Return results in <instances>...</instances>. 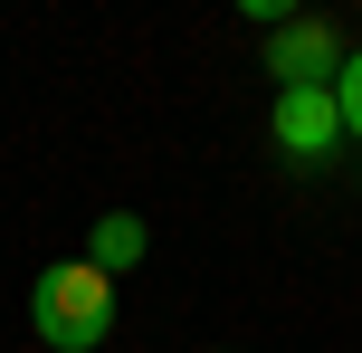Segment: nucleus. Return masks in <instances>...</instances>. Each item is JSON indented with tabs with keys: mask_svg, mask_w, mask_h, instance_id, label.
Listing matches in <instances>:
<instances>
[{
	"mask_svg": "<svg viewBox=\"0 0 362 353\" xmlns=\"http://www.w3.org/2000/svg\"><path fill=\"white\" fill-rule=\"evenodd\" d=\"M29 325H38V344H48V353H95V344L115 335V277H95L86 258L38 267V287H29Z\"/></svg>",
	"mask_w": 362,
	"mask_h": 353,
	"instance_id": "f257e3e1",
	"label": "nucleus"
},
{
	"mask_svg": "<svg viewBox=\"0 0 362 353\" xmlns=\"http://www.w3.org/2000/svg\"><path fill=\"white\" fill-rule=\"evenodd\" d=\"M344 29L334 19H286V29H267V76H276V96H296V86H334L344 76Z\"/></svg>",
	"mask_w": 362,
	"mask_h": 353,
	"instance_id": "f03ea898",
	"label": "nucleus"
},
{
	"mask_svg": "<svg viewBox=\"0 0 362 353\" xmlns=\"http://www.w3.org/2000/svg\"><path fill=\"white\" fill-rule=\"evenodd\" d=\"M276 153H286L296 172H315V163H334V144H344V105H334V86H296V96H276Z\"/></svg>",
	"mask_w": 362,
	"mask_h": 353,
	"instance_id": "7ed1b4c3",
	"label": "nucleus"
},
{
	"mask_svg": "<svg viewBox=\"0 0 362 353\" xmlns=\"http://www.w3.org/2000/svg\"><path fill=\"white\" fill-rule=\"evenodd\" d=\"M144 248H153L144 210H105V220L86 229V267H95V277H124V267H144Z\"/></svg>",
	"mask_w": 362,
	"mask_h": 353,
	"instance_id": "20e7f679",
	"label": "nucleus"
},
{
	"mask_svg": "<svg viewBox=\"0 0 362 353\" xmlns=\"http://www.w3.org/2000/svg\"><path fill=\"white\" fill-rule=\"evenodd\" d=\"M334 105H344V134H362V48L344 57V76H334Z\"/></svg>",
	"mask_w": 362,
	"mask_h": 353,
	"instance_id": "39448f33",
	"label": "nucleus"
}]
</instances>
